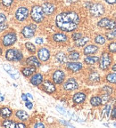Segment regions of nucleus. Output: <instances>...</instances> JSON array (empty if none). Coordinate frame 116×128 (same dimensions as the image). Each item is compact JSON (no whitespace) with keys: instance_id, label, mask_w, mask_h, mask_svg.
I'll return each mask as SVG.
<instances>
[{"instance_id":"nucleus-51","label":"nucleus","mask_w":116,"mask_h":128,"mask_svg":"<svg viewBox=\"0 0 116 128\" xmlns=\"http://www.w3.org/2000/svg\"><path fill=\"white\" fill-rule=\"evenodd\" d=\"M4 100H5V96L0 92V102H3Z\"/></svg>"},{"instance_id":"nucleus-54","label":"nucleus","mask_w":116,"mask_h":128,"mask_svg":"<svg viewBox=\"0 0 116 128\" xmlns=\"http://www.w3.org/2000/svg\"><path fill=\"white\" fill-rule=\"evenodd\" d=\"M27 97H28V98L30 99V100H32V99H33V97L31 96V94H27Z\"/></svg>"},{"instance_id":"nucleus-41","label":"nucleus","mask_w":116,"mask_h":128,"mask_svg":"<svg viewBox=\"0 0 116 128\" xmlns=\"http://www.w3.org/2000/svg\"><path fill=\"white\" fill-rule=\"evenodd\" d=\"M6 20V14H2V12H0V24L1 23H4L5 22Z\"/></svg>"},{"instance_id":"nucleus-45","label":"nucleus","mask_w":116,"mask_h":128,"mask_svg":"<svg viewBox=\"0 0 116 128\" xmlns=\"http://www.w3.org/2000/svg\"><path fill=\"white\" fill-rule=\"evenodd\" d=\"M26 107L29 108V110H31V108H33V104H32L31 102H28V100H27V102H26Z\"/></svg>"},{"instance_id":"nucleus-20","label":"nucleus","mask_w":116,"mask_h":128,"mask_svg":"<svg viewBox=\"0 0 116 128\" xmlns=\"http://www.w3.org/2000/svg\"><path fill=\"white\" fill-rule=\"evenodd\" d=\"M98 51V47L96 46H93V44H90V46H88L84 48V54L86 55H90V54H96V52Z\"/></svg>"},{"instance_id":"nucleus-17","label":"nucleus","mask_w":116,"mask_h":128,"mask_svg":"<svg viewBox=\"0 0 116 128\" xmlns=\"http://www.w3.org/2000/svg\"><path fill=\"white\" fill-rule=\"evenodd\" d=\"M72 100H73L74 103L76 104L82 103V102H84L85 100H86V94L84 92H78V94H76L73 96Z\"/></svg>"},{"instance_id":"nucleus-16","label":"nucleus","mask_w":116,"mask_h":128,"mask_svg":"<svg viewBox=\"0 0 116 128\" xmlns=\"http://www.w3.org/2000/svg\"><path fill=\"white\" fill-rule=\"evenodd\" d=\"M43 82V76L41 74H35L34 76H32V78H30V83L33 86H38L42 84Z\"/></svg>"},{"instance_id":"nucleus-36","label":"nucleus","mask_w":116,"mask_h":128,"mask_svg":"<svg viewBox=\"0 0 116 128\" xmlns=\"http://www.w3.org/2000/svg\"><path fill=\"white\" fill-rule=\"evenodd\" d=\"M106 38H107V39H109V40H112V39H113V38H116V27L114 28V30H112V31L109 32V33L106 34Z\"/></svg>"},{"instance_id":"nucleus-37","label":"nucleus","mask_w":116,"mask_h":128,"mask_svg":"<svg viewBox=\"0 0 116 128\" xmlns=\"http://www.w3.org/2000/svg\"><path fill=\"white\" fill-rule=\"evenodd\" d=\"M2 4L5 7L9 8L13 4H14V0H2Z\"/></svg>"},{"instance_id":"nucleus-46","label":"nucleus","mask_w":116,"mask_h":128,"mask_svg":"<svg viewBox=\"0 0 116 128\" xmlns=\"http://www.w3.org/2000/svg\"><path fill=\"white\" fill-rule=\"evenodd\" d=\"M101 100H102V103H105V102H108V95H104Z\"/></svg>"},{"instance_id":"nucleus-7","label":"nucleus","mask_w":116,"mask_h":128,"mask_svg":"<svg viewBox=\"0 0 116 128\" xmlns=\"http://www.w3.org/2000/svg\"><path fill=\"white\" fill-rule=\"evenodd\" d=\"M111 63H112V58L109 54L107 52H104L101 56L100 60H99V67L101 70H105L110 67Z\"/></svg>"},{"instance_id":"nucleus-14","label":"nucleus","mask_w":116,"mask_h":128,"mask_svg":"<svg viewBox=\"0 0 116 128\" xmlns=\"http://www.w3.org/2000/svg\"><path fill=\"white\" fill-rule=\"evenodd\" d=\"M42 88L43 90L46 92H47V94H53L56 90L55 86L52 82H50V81H45L44 84H42Z\"/></svg>"},{"instance_id":"nucleus-56","label":"nucleus","mask_w":116,"mask_h":128,"mask_svg":"<svg viewBox=\"0 0 116 128\" xmlns=\"http://www.w3.org/2000/svg\"><path fill=\"white\" fill-rule=\"evenodd\" d=\"M2 52H3V50H2V48H0V56L2 55Z\"/></svg>"},{"instance_id":"nucleus-8","label":"nucleus","mask_w":116,"mask_h":128,"mask_svg":"<svg viewBox=\"0 0 116 128\" xmlns=\"http://www.w3.org/2000/svg\"><path fill=\"white\" fill-rule=\"evenodd\" d=\"M105 10L103 4H92L90 7V14L94 17H100L104 14Z\"/></svg>"},{"instance_id":"nucleus-29","label":"nucleus","mask_w":116,"mask_h":128,"mask_svg":"<svg viewBox=\"0 0 116 128\" xmlns=\"http://www.w3.org/2000/svg\"><path fill=\"white\" fill-rule=\"evenodd\" d=\"M16 126V124L12 121V120H6L4 122L2 123V126L4 127H6V128H14Z\"/></svg>"},{"instance_id":"nucleus-2","label":"nucleus","mask_w":116,"mask_h":128,"mask_svg":"<svg viewBox=\"0 0 116 128\" xmlns=\"http://www.w3.org/2000/svg\"><path fill=\"white\" fill-rule=\"evenodd\" d=\"M30 17L32 20L37 23H40L44 20L45 14L42 10V6H34L32 7L31 12H30Z\"/></svg>"},{"instance_id":"nucleus-57","label":"nucleus","mask_w":116,"mask_h":128,"mask_svg":"<svg viewBox=\"0 0 116 128\" xmlns=\"http://www.w3.org/2000/svg\"><path fill=\"white\" fill-rule=\"evenodd\" d=\"M20 1H23V0H20Z\"/></svg>"},{"instance_id":"nucleus-25","label":"nucleus","mask_w":116,"mask_h":128,"mask_svg":"<svg viewBox=\"0 0 116 128\" xmlns=\"http://www.w3.org/2000/svg\"><path fill=\"white\" fill-rule=\"evenodd\" d=\"M15 116L18 119L22 120V121H25V120H27L29 118L28 113H26V112L23 111V110H18V111L16 112Z\"/></svg>"},{"instance_id":"nucleus-59","label":"nucleus","mask_w":116,"mask_h":128,"mask_svg":"<svg viewBox=\"0 0 116 128\" xmlns=\"http://www.w3.org/2000/svg\"><path fill=\"white\" fill-rule=\"evenodd\" d=\"M44 1H46V0H44Z\"/></svg>"},{"instance_id":"nucleus-38","label":"nucleus","mask_w":116,"mask_h":128,"mask_svg":"<svg viewBox=\"0 0 116 128\" xmlns=\"http://www.w3.org/2000/svg\"><path fill=\"white\" fill-rule=\"evenodd\" d=\"M102 91L104 94H106V95H110V94L112 92V88L109 87V86H104V87L102 89Z\"/></svg>"},{"instance_id":"nucleus-48","label":"nucleus","mask_w":116,"mask_h":128,"mask_svg":"<svg viewBox=\"0 0 116 128\" xmlns=\"http://www.w3.org/2000/svg\"><path fill=\"white\" fill-rule=\"evenodd\" d=\"M106 3H108L109 4H113L116 3V0H105Z\"/></svg>"},{"instance_id":"nucleus-50","label":"nucleus","mask_w":116,"mask_h":128,"mask_svg":"<svg viewBox=\"0 0 116 128\" xmlns=\"http://www.w3.org/2000/svg\"><path fill=\"white\" fill-rule=\"evenodd\" d=\"M22 100H23V102H27V100H28V99H27V95H25V94H22Z\"/></svg>"},{"instance_id":"nucleus-28","label":"nucleus","mask_w":116,"mask_h":128,"mask_svg":"<svg viewBox=\"0 0 116 128\" xmlns=\"http://www.w3.org/2000/svg\"><path fill=\"white\" fill-rule=\"evenodd\" d=\"M55 58L57 60V62H60V63H64V62H66V60H67V57H66L64 52H58L56 54Z\"/></svg>"},{"instance_id":"nucleus-4","label":"nucleus","mask_w":116,"mask_h":128,"mask_svg":"<svg viewBox=\"0 0 116 128\" xmlns=\"http://www.w3.org/2000/svg\"><path fill=\"white\" fill-rule=\"evenodd\" d=\"M14 16H15V19L18 22H24L29 17V9L27 7H25V6H21L16 10Z\"/></svg>"},{"instance_id":"nucleus-5","label":"nucleus","mask_w":116,"mask_h":128,"mask_svg":"<svg viewBox=\"0 0 116 128\" xmlns=\"http://www.w3.org/2000/svg\"><path fill=\"white\" fill-rule=\"evenodd\" d=\"M17 40V36L14 32H9L7 34H6L2 38V44L4 46H11L16 42Z\"/></svg>"},{"instance_id":"nucleus-53","label":"nucleus","mask_w":116,"mask_h":128,"mask_svg":"<svg viewBox=\"0 0 116 128\" xmlns=\"http://www.w3.org/2000/svg\"><path fill=\"white\" fill-rule=\"evenodd\" d=\"M57 110H59V111H60V112H62L63 114H64V110H63V108H59V107H57Z\"/></svg>"},{"instance_id":"nucleus-44","label":"nucleus","mask_w":116,"mask_h":128,"mask_svg":"<svg viewBox=\"0 0 116 128\" xmlns=\"http://www.w3.org/2000/svg\"><path fill=\"white\" fill-rule=\"evenodd\" d=\"M43 42H44V40H43V38H38L36 39V43L38 44H43Z\"/></svg>"},{"instance_id":"nucleus-30","label":"nucleus","mask_w":116,"mask_h":128,"mask_svg":"<svg viewBox=\"0 0 116 128\" xmlns=\"http://www.w3.org/2000/svg\"><path fill=\"white\" fill-rule=\"evenodd\" d=\"M106 80L109 83L116 84V74L115 73H110V74H108L106 76Z\"/></svg>"},{"instance_id":"nucleus-52","label":"nucleus","mask_w":116,"mask_h":128,"mask_svg":"<svg viewBox=\"0 0 116 128\" xmlns=\"http://www.w3.org/2000/svg\"><path fill=\"white\" fill-rule=\"evenodd\" d=\"M79 0H67V2H69V3H71V4H73V3H76V2H78Z\"/></svg>"},{"instance_id":"nucleus-24","label":"nucleus","mask_w":116,"mask_h":128,"mask_svg":"<svg viewBox=\"0 0 116 128\" xmlns=\"http://www.w3.org/2000/svg\"><path fill=\"white\" fill-rule=\"evenodd\" d=\"M99 60V58L96 56H88L84 59V62L88 65H94Z\"/></svg>"},{"instance_id":"nucleus-12","label":"nucleus","mask_w":116,"mask_h":128,"mask_svg":"<svg viewBox=\"0 0 116 128\" xmlns=\"http://www.w3.org/2000/svg\"><path fill=\"white\" fill-rule=\"evenodd\" d=\"M42 10L45 15H52L55 12V6L51 3H45L42 6Z\"/></svg>"},{"instance_id":"nucleus-6","label":"nucleus","mask_w":116,"mask_h":128,"mask_svg":"<svg viewBox=\"0 0 116 128\" xmlns=\"http://www.w3.org/2000/svg\"><path fill=\"white\" fill-rule=\"evenodd\" d=\"M97 26L100 28H105L108 30H112L116 27V22L113 20H110L108 18H103L98 22Z\"/></svg>"},{"instance_id":"nucleus-32","label":"nucleus","mask_w":116,"mask_h":128,"mask_svg":"<svg viewBox=\"0 0 116 128\" xmlns=\"http://www.w3.org/2000/svg\"><path fill=\"white\" fill-rule=\"evenodd\" d=\"M68 58L70 59L71 60H78L79 59H80V54H79L78 52H70V54H69Z\"/></svg>"},{"instance_id":"nucleus-35","label":"nucleus","mask_w":116,"mask_h":128,"mask_svg":"<svg viewBox=\"0 0 116 128\" xmlns=\"http://www.w3.org/2000/svg\"><path fill=\"white\" fill-rule=\"evenodd\" d=\"M110 111H111V106L110 105H107L105 108H104L103 110V118H108L109 114H110Z\"/></svg>"},{"instance_id":"nucleus-33","label":"nucleus","mask_w":116,"mask_h":128,"mask_svg":"<svg viewBox=\"0 0 116 128\" xmlns=\"http://www.w3.org/2000/svg\"><path fill=\"white\" fill-rule=\"evenodd\" d=\"M89 80L93 83L98 82V81L100 80V76H99L96 72H94V73H92V74L89 76Z\"/></svg>"},{"instance_id":"nucleus-55","label":"nucleus","mask_w":116,"mask_h":128,"mask_svg":"<svg viewBox=\"0 0 116 128\" xmlns=\"http://www.w3.org/2000/svg\"><path fill=\"white\" fill-rule=\"evenodd\" d=\"M112 70H113V71H116V64H114L113 66H112Z\"/></svg>"},{"instance_id":"nucleus-10","label":"nucleus","mask_w":116,"mask_h":128,"mask_svg":"<svg viewBox=\"0 0 116 128\" xmlns=\"http://www.w3.org/2000/svg\"><path fill=\"white\" fill-rule=\"evenodd\" d=\"M79 87L78 83L74 78H69L64 84V89L65 91H74Z\"/></svg>"},{"instance_id":"nucleus-3","label":"nucleus","mask_w":116,"mask_h":128,"mask_svg":"<svg viewBox=\"0 0 116 128\" xmlns=\"http://www.w3.org/2000/svg\"><path fill=\"white\" fill-rule=\"evenodd\" d=\"M6 59L9 62H20L22 59V54L16 49H8L6 52Z\"/></svg>"},{"instance_id":"nucleus-18","label":"nucleus","mask_w":116,"mask_h":128,"mask_svg":"<svg viewBox=\"0 0 116 128\" xmlns=\"http://www.w3.org/2000/svg\"><path fill=\"white\" fill-rule=\"evenodd\" d=\"M26 63L30 66H33L35 68H38L40 67V62H38V58L35 57V56H30L26 60Z\"/></svg>"},{"instance_id":"nucleus-43","label":"nucleus","mask_w":116,"mask_h":128,"mask_svg":"<svg viewBox=\"0 0 116 128\" xmlns=\"http://www.w3.org/2000/svg\"><path fill=\"white\" fill-rule=\"evenodd\" d=\"M34 127H35V128H38V127H40V128H44V127H45V124H42V123H37V124L34 126Z\"/></svg>"},{"instance_id":"nucleus-47","label":"nucleus","mask_w":116,"mask_h":128,"mask_svg":"<svg viewBox=\"0 0 116 128\" xmlns=\"http://www.w3.org/2000/svg\"><path fill=\"white\" fill-rule=\"evenodd\" d=\"M15 127H21V128H25L26 127V124H22V123H19V124H16Z\"/></svg>"},{"instance_id":"nucleus-21","label":"nucleus","mask_w":116,"mask_h":128,"mask_svg":"<svg viewBox=\"0 0 116 128\" xmlns=\"http://www.w3.org/2000/svg\"><path fill=\"white\" fill-rule=\"evenodd\" d=\"M35 71H36V68L33 66L28 67V68H24L22 70V75H23L24 76H26V78H29V76H32V74H34Z\"/></svg>"},{"instance_id":"nucleus-22","label":"nucleus","mask_w":116,"mask_h":128,"mask_svg":"<svg viewBox=\"0 0 116 128\" xmlns=\"http://www.w3.org/2000/svg\"><path fill=\"white\" fill-rule=\"evenodd\" d=\"M12 110H10L9 108H7V107H4V108H2L1 110H0V116H2L3 118H10L11 116H12Z\"/></svg>"},{"instance_id":"nucleus-1","label":"nucleus","mask_w":116,"mask_h":128,"mask_svg":"<svg viewBox=\"0 0 116 128\" xmlns=\"http://www.w3.org/2000/svg\"><path fill=\"white\" fill-rule=\"evenodd\" d=\"M80 20V16L77 12H64L56 16L55 24L62 31L72 32L77 30Z\"/></svg>"},{"instance_id":"nucleus-11","label":"nucleus","mask_w":116,"mask_h":128,"mask_svg":"<svg viewBox=\"0 0 116 128\" xmlns=\"http://www.w3.org/2000/svg\"><path fill=\"white\" fill-rule=\"evenodd\" d=\"M64 78H65V74H64V72L63 70H58L53 74V80H54V82L56 84H62L64 82Z\"/></svg>"},{"instance_id":"nucleus-27","label":"nucleus","mask_w":116,"mask_h":128,"mask_svg":"<svg viewBox=\"0 0 116 128\" xmlns=\"http://www.w3.org/2000/svg\"><path fill=\"white\" fill-rule=\"evenodd\" d=\"M90 104H91L93 107H97L102 104V100H101L100 97L95 96V97H92L91 100H90Z\"/></svg>"},{"instance_id":"nucleus-39","label":"nucleus","mask_w":116,"mask_h":128,"mask_svg":"<svg viewBox=\"0 0 116 128\" xmlns=\"http://www.w3.org/2000/svg\"><path fill=\"white\" fill-rule=\"evenodd\" d=\"M108 49L111 52H116V42L111 43L108 46Z\"/></svg>"},{"instance_id":"nucleus-19","label":"nucleus","mask_w":116,"mask_h":128,"mask_svg":"<svg viewBox=\"0 0 116 128\" xmlns=\"http://www.w3.org/2000/svg\"><path fill=\"white\" fill-rule=\"evenodd\" d=\"M53 39L57 43H64L68 40V38L66 35L62 34V33H56L53 36Z\"/></svg>"},{"instance_id":"nucleus-9","label":"nucleus","mask_w":116,"mask_h":128,"mask_svg":"<svg viewBox=\"0 0 116 128\" xmlns=\"http://www.w3.org/2000/svg\"><path fill=\"white\" fill-rule=\"evenodd\" d=\"M37 30V26L34 24H30L29 26L23 27L22 30V35L23 36V38H30L34 36L35 31Z\"/></svg>"},{"instance_id":"nucleus-15","label":"nucleus","mask_w":116,"mask_h":128,"mask_svg":"<svg viewBox=\"0 0 116 128\" xmlns=\"http://www.w3.org/2000/svg\"><path fill=\"white\" fill-rule=\"evenodd\" d=\"M66 68L72 72H78L82 68V64L80 62H67Z\"/></svg>"},{"instance_id":"nucleus-40","label":"nucleus","mask_w":116,"mask_h":128,"mask_svg":"<svg viewBox=\"0 0 116 128\" xmlns=\"http://www.w3.org/2000/svg\"><path fill=\"white\" fill-rule=\"evenodd\" d=\"M81 38H82L81 33H74V34L72 35V39H73L74 41H77V40H79Z\"/></svg>"},{"instance_id":"nucleus-26","label":"nucleus","mask_w":116,"mask_h":128,"mask_svg":"<svg viewBox=\"0 0 116 128\" xmlns=\"http://www.w3.org/2000/svg\"><path fill=\"white\" fill-rule=\"evenodd\" d=\"M89 41V38H88V36H85V38H83L82 36L81 38H80L79 40H77V41H75V46H78V47H81V46H85V44H87V43Z\"/></svg>"},{"instance_id":"nucleus-23","label":"nucleus","mask_w":116,"mask_h":128,"mask_svg":"<svg viewBox=\"0 0 116 128\" xmlns=\"http://www.w3.org/2000/svg\"><path fill=\"white\" fill-rule=\"evenodd\" d=\"M4 68H5V70H6V72H7L9 75H11V76H12L14 79H17V78H18V73H17L12 67L9 66V65H5Z\"/></svg>"},{"instance_id":"nucleus-58","label":"nucleus","mask_w":116,"mask_h":128,"mask_svg":"<svg viewBox=\"0 0 116 128\" xmlns=\"http://www.w3.org/2000/svg\"><path fill=\"white\" fill-rule=\"evenodd\" d=\"M0 8H1V6H0Z\"/></svg>"},{"instance_id":"nucleus-34","label":"nucleus","mask_w":116,"mask_h":128,"mask_svg":"<svg viewBox=\"0 0 116 128\" xmlns=\"http://www.w3.org/2000/svg\"><path fill=\"white\" fill-rule=\"evenodd\" d=\"M25 47H26V49L29 51L30 52H36V47H35V46L32 43H30V42H28V43H26L25 44Z\"/></svg>"},{"instance_id":"nucleus-31","label":"nucleus","mask_w":116,"mask_h":128,"mask_svg":"<svg viewBox=\"0 0 116 128\" xmlns=\"http://www.w3.org/2000/svg\"><path fill=\"white\" fill-rule=\"evenodd\" d=\"M95 42L97 44H104V43H105V38L104 36H102V35H98L95 38Z\"/></svg>"},{"instance_id":"nucleus-42","label":"nucleus","mask_w":116,"mask_h":128,"mask_svg":"<svg viewBox=\"0 0 116 128\" xmlns=\"http://www.w3.org/2000/svg\"><path fill=\"white\" fill-rule=\"evenodd\" d=\"M7 24L6 23H1L0 24V32H2V31H4V30H6V28H7Z\"/></svg>"},{"instance_id":"nucleus-49","label":"nucleus","mask_w":116,"mask_h":128,"mask_svg":"<svg viewBox=\"0 0 116 128\" xmlns=\"http://www.w3.org/2000/svg\"><path fill=\"white\" fill-rule=\"evenodd\" d=\"M112 118H114V119H116V108L112 111Z\"/></svg>"},{"instance_id":"nucleus-13","label":"nucleus","mask_w":116,"mask_h":128,"mask_svg":"<svg viewBox=\"0 0 116 128\" xmlns=\"http://www.w3.org/2000/svg\"><path fill=\"white\" fill-rule=\"evenodd\" d=\"M38 56L40 60L42 62H46L50 58V52L46 48H40L38 52Z\"/></svg>"}]
</instances>
